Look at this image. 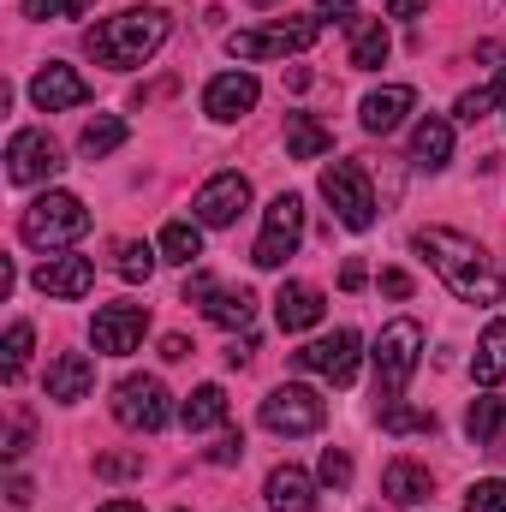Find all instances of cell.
I'll return each instance as SVG.
<instances>
[{"instance_id":"obj_12","label":"cell","mask_w":506,"mask_h":512,"mask_svg":"<svg viewBox=\"0 0 506 512\" xmlns=\"http://www.w3.org/2000/svg\"><path fill=\"white\" fill-rule=\"evenodd\" d=\"M143 334H149V310H143V304H102L96 322H90V340H96L102 358H126V352H137Z\"/></svg>"},{"instance_id":"obj_36","label":"cell","mask_w":506,"mask_h":512,"mask_svg":"<svg viewBox=\"0 0 506 512\" xmlns=\"http://www.w3.org/2000/svg\"><path fill=\"white\" fill-rule=\"evenodd\" d=\"M96 0H24V18H84Z\"/></svg>"},{"instance_id":"obj_19","label":"cell","mask_w":506,"mask_h":512,"mask_svg":"<svg viewBox=\"0 0 506 512\" xmlns=\"http://www.w3.org/2000/svg\"><path fill=\"white\" fill-rule=\"evenodd\" d=\"M453 161V120H441V114H423L417 131H411V167H423V173H441Z\"/></svg>"},{"instance_id":"obj_22","label":"cell","mask_w":506,"mask_h":512,"mask_svg":"<svg viewBox=\"0 0 506 512\" xmlns=\"http://www.w3.org/2000/svg\"><path fill=\"white\" fill-rule=\"evenodd\" d=\"M429 489H435V477H429L423 465H411V459H393L387 477H381V495H387L393 507H417V501H429Z\"/></svg>"},{"instance_id":"obj_46","label":"cell","mask_w":506,"mask_h":512,"mask_svg":"<svg viewBox=\"0 0 506 512\" xmlns=\"http://www.w3.org/2000/svg\"><path fill=\"white\" fill-rule=\"evenodd\" d=\"M364 280H370V274H364V262H346V268H340V286H346V292H358Z\"/></svg>"},{"instance_id":"obj_2","label":"cell","mask_w":506,"mask_h":512,"mask_svg":"<svg viewBox=\"0 0 506 512\" xmlns=\"http://www.w3.org/2000/svg\"><path fill=\"white\" fill-rule=\"evenodd\" d=\"M161 42H167V12H161V6H126L120 18H102V24L84 36L90 60H96V66H120V72L143 66Z\"/></svg>"},{"instance_id":"obj_25","label":"cell","mask_w":506,"mask_h":512,"mask_svg":"<svg viewBox=\"0 0 506 512\" xmlns=\"http://www.w3.org/2000/svg\"><path fill=\"white\" fill-rule=\"evenodd\" d=\"M477 387H501L506 382V316H495L477 340V364H471Z\"/></svg>"},{"instance_id":"obj_32","label":"cell","mask_w":506,"mask_h":512,"mask_svg":"<svg viewBox=\"0 0 506 512\" xmlns=\"http://www.w3.org/2000/svg\"><path fill=\"white\" fill-rule=\"evenodd\" d=\"M381 429L387 435H435V411H411V405H381Z\"/></svg>"},{"instance_id":"obj_37","label":"cell","mask_w":506,"mask_h":512,"mask_svg":"<svg viewBox=\"0 0 506 512\" xmlns=\"http://www.w3.org/2000/svg\"><path fill=\"white\" fill-rule=\"evenodd\" d=\"M316 477H322L328 489H352V459H346L340 447H328V453H322V465H316Z\"/></svg>"},{"instance_id":"obj_45","label":"cell","mask_w":506,"mask_h":512,"mask_svg":"<svg viewBox=\"0 0 506 512\" xmlns=\"http://www.w3.org/2000/svg\"><path fill=\"white\" fill-rule=\"evenodd\" d=\"M251 352H256V340L245 334V340H233V352H227V364H233V370H245V364H251Z\"/></svg>"},{"instance_id":"obj_28","label":"cell","mask_w":506,"mask_h":512,"mask_svg":"<svg viewBox=\"0 0 506 512\" xmlns=\"http://www.w3.org/2000/svg\"><path fill=\"white\" fill-rule=\"evenodd\" d=\"M155 251H161V262H179V268H191V262L203 256V227H197V221H167Z\"/></svg>"},{"instance_id":"obj_3","label":"cell","mask_w":506,"mask_h":512,"mask_svg":"<svg viewBox=\"0 0 506 512\" xmlns=\"http://www.w3.org/2000/svg\"><path fill=\"white\" fill-rule=\"evenodd\" d=\"M18 233H24V245H36V251H66V245H78V239L90 233V209H84V197H72V191H42V197L24 209Z\"/></svg>"},{"instance_id":"obj_7","label":"cell","mask_w":506,"mask_h":512,"mask_svg":"<svg viewBox=\"0 0 506 512\" xmlns=\"http://www.w3.org/2000/svg\"><path fill=\"white\" fill-rule=\"evenodd\" d=\"M322 417H328V399L304 382H280L262 399V429H274V435H310V429H322Z\"/></svg>"},{"instance_id":"obj_31","label":"cell","mask_w":506,"mask_h":512,"mask_svg":"<svg viewBox=\"0 0 506 512\" xmlns=\"http://www.w3.org/2000/svg\"><path fill=\"white\" fill-rule=\"evenodd\" d=\"M495 102H506V66H501V78L495 84H477V90H465L459 102H453V120H465V126H477Z\"/></svg>"},{"instance_id":"obj_34","label":"cell","mask_w":506,"mask_h":512,"mask_svg":"<svg viewBox=\"0 0 506 512\" xmlns=\"http://www.w3.org/2000/svg\"><path fill=\"white\" fill-rule=\"evenodd\" d=\"M30 340H36L30 322H12V328H6V382L24 376V364H30Z\"/></svg>"},{"instance_id":"obj_1","label":"cell","mask_w":506,"mask_h":512,"mask_svg":"<svg viewBox=\"0 0 506 512\" xmlns=\"http://www.w3.org/2000/svg\"><path fill=\"white\" fill-rule=\"evenodd\" d=\"M411 251L423 256L447 286H453V298H459V304H501V298H506V274L495 268V256L483 251L471 233L423 227V233L411 239Z\"/></svg>"},{"instance_id":"obj_30","label":"cell","mask_w":506,"mask_h":512,"mask_svg":"<svg viewBox=\"0 0 506 512\" xmlns=\"http://www.w3.org/2000/svg\"><path fill=\"white\" fill-rule=\"evenodd\" d=\"M126 143V120L120 114H96L90 126H84V137H78V149L90 155V161H102V155H114Z\"/></svg>"},{"instance_id":"obj_16","label":"cell","mask_w":506,"mask_h":512,"mask_svg":"<svg viewBox=\"0 0 506 512\" xmlns=\"http://www.w3.org/2000/svg\"><path fill=\"white\" fill-rule=\"evenodd\" d=\"M96 286V262L90 256H48L36 268V292L42 298H84Z\"/></svg>"},{"instance_id":"obj_11","label":"cell","mask_w":506,"mask_h":512,"mask_svg":"<svg viewBox=\"0 0 506 512\" xmlns=\"http://www.w3.org/2000/svg\"><path fill=\"white\" fill-rule=\"evenodd\" d=\"M60 167L66 161H60V143L48 131H12V143H6V179L12 185H42Z\"/></svg>"},{"instance_id":"obj_39","label":"cell","mask_w":506,"mask_h":512,"mask_svg":"<svg viewBox=\"0 0 506 512\" xmlns=\"http://www.w3.org/2000/svg\"><path fill=\"white\" fill-rule=\"evenodd\" d=\"M239 459H245V435H239V429H227V435L209 447V465H239Z\"/></svg>"},{"instance_id":"obj_21","label":"cell","mask_w":506,"mask_h":512,"mask_svg":"<svg viewBox=\"0 0 506 512\" xmlns=\"http://www.w3.org/2000/svg\"><path fill=\"white\" fill-rule=\"evenodd\" d=\"M262 501H268V512H310L316 489H310V477L298 465H274L268 483H262Z\"/></svg>"},{"instance_id":"obj_33","label":"cell","mask_w":506,"mask_h":512,"mask_svg":"<svg viewBox=\"0 0 506 512\" xmlns=\"http://www.w3.org/2000/svg\"><path fill=\"white\" fill-rule=\"evenodd\" d=\"M114 274L131 280V286H137V280H149V274H155V251H149V245H137V239H120V245H114Z\"/></svg>"},{"instance_id":"obj_38","label":"cell","mask_w":506,"mask_h":512,"mask_svg":"<svg viewBox=\"0 0 506 512\" xmlns=\"http://www.w3.org/2000/svg\"><path fill=\"white\" fill-rule=\"evenodd\" d=\"M143 459L137 453H96V477H137Z\"/></svg>"},{"instance_id":"obj_14","label":"cell","mask_w":506,"mask_h":512,"mask_svg":"<svg viewBox=\"0 0 506 512\" xmlns=\"http://www.w3.org/2000/svg\"><path fill=\"white\" fill-rule=\"evenodd\" d=\"M256 96H262V84H256L251 72H221V78H209V90H203V114L221 120V126H233V120H245L256 108Z\"/></svg>"},{"instance_id":"obj_43","label":"cell","mask_w":506,"mask_h":512,"mask_svg":"<svg viewBox=\"0 0 506 512\" xmlns=\"http://www.w3.org/2000/svg\"><path fill=\"white\" fill-rule=\"evenodd\" d=\"M429 0H387V18H423Z\"/></svg>"},{"instance_id":"obj_29","label":"cell","mask_w":506,"mask_h":512,"mask_svg":"<svg viewBox=\"0 0 506 512\" xmlns=\"http://www.w3.org/2000/svg\"><path fill=\"white\" fill-rule=\"evenodd\" d=\"M203 316H209L215 328H251V316H256V298L245 292V286H239V292H227V286H221V292H215V298L203 304Z\"/></svg>"},{"instance_id":"obj_48","label":"cell","mask_w":506,"mask_h":512,"mask_svg":"<svg viewBox=\"0 0 506 512\" xmlns=\"http://www.w3.org/2000/svg\"><path fill=\"white\" fill-rule=\"evenodd\" d=\"M96 512H143V501H108V507H96Z\"/></svg>"},{"instance_id":"obj_10","label":"cell","mask_w":506,"mask_h":512,"mask_svg":"<svg viewBox=\"0 0 506 512\" xmlns=\"http://www.w3.org/2000/svg\"><path fill=\"white\" fill-rule=\"evenodd\" d=\"M298 358V370H310V376H322V382L346 387L358 382V358H364V340L352 334V328H334V334H322V340H310L304 352H292Z\"/></svg>"},{"instance_id":"obj_44","label":"cell","mask_w":506,"mask_h":512,"mask_svg":"<svg viewBox=\"0 0 506 512\" xmlns=\"http://www.w3.org/2000/svg\"><path fill=\"white\" fill-rule=\"evenodd\" d=\"M6 495H12V507H30V501H36V489H30V477H12V483H6Z\"/></svg>"},{"instance_id":"obj_20","label":"cell","mask_w":506,"mask_h":512,"mask_svg":"<svg viewBox=\"0 0 506 512\" xmlns=\"http://www.w3.org/2000/svg\"><path fill=\"white\" fill-rule=\"evenodd\" d=\"M90 387H96V364H90L84 352H60V358L48 364V399L78 405V399H90Z\"/></svg>"},{"instance_id":"obj_5","label":"cell","mask_w":506,"mask_h":512,"mask_svg":"<svg viewBox=\"0 0 506 512\" xmlns=\"http://www.w3.org/2000/svg\"><path fill=\"white\" fill-rule=\"evenodd\" d=\"M322 197L334 203V221L340 227H352V233H370L376 227V191H370V173L358 161L322 167Z\"/></svg>"},{"instance_id":"obj_41","label":"cell","mask_w":506,"mask_h":512,"mask_svg":"<svg viewBox=\"0 0 506 512\" xmlns=\"http://www.w3.org/2000/svg\"><path fill=\"white\" fill-rule=\"evenodd\" d=\"M215 292H221V286H215L209 274H191V280H185V304H209Z\"/></svg>"},{"instance_id":"obj_47","label":"cell","mask_w":506,"mask_h":512,"mask_svg":"<svg viewBox=\"0 0 506 512\" xmlns=\"http://www.w3.org/2000/svg\"><path fill=\"white\" fill-rule=\"evenodd\" d=\"M316 12H328V18H346V24L358 18V12H352V0H316Z\"/></svg>"},{"instance_id":"obj_15","label":"cell","mask_w":506,"mask_h":512,"mask_svg":"<svg viewBox=\"0 0 506 512\" xmlns=\"http://www.w3.org/2000/svg\"><path fill=\"white\" fill-rule=\"evenodd\" d=\"M30 102H36L42 114H60V108H84V102H90V84H84L72 66L48 60V66L30 78Z\"/></svg>"},{"instance_id":"obj_18","label":"cell","mask_w":506,"mask_h":512,"mask_svg":"<svg viewBox=\"0 0 506 512\" xmlns=\"http://www.w3.org/2000/svg\"><path fill=\"white\" fill-rule=\"evenodd\" d=\"M411 108H417V90H411V84H381V90H370V96H364L358 120H364V131L387 137L393 126H405V114H411Z\"/></svg>"},{"instance_id":"obj_13","label":"cell","mask_w":506,"mask_h":512,"mask_svg":"<svg viewBox=\"0 0 506 512\" xmlns=\"http://www.w3.org/2000/svg\"><path fill=\"white\" fill-rule=\"evenodd\" d=\"M245 203H251V179H245V173H215V179L197 191L191 215H197V227H233V221L245 215Z\"/></svg>"},{"instance_id":"obj_9","label":"cell","mask_w":506,"mask_h":512,"mask_svg":"<svg viewBox=\"0 0 506 512\" xmlns=\"http://www.w3.org/2000/svg\"><path fill=\"white\" fill-rule=\"evenodd\" d=\"M114 417H120L126 429L155 435V429L173 423V393L155 382V376H126V382L114 387Z\"/></svg>"},{"instance_id":"obj_49","label":"cell","mask_w":506,"mask_h":512,"mask_svg":"<svg viewBox=\"0 0 506 512\" xmlns=\"http://www.w3.org/2000/svg\"><path fill=\"white\" fill-rule=\"evenodd\" d=\"M251 6H280V0H251Z\"/></svg>"},{"instance_id":"obj_42","label":"cell","mask_w":506,"mask_h":512,"mask_svg":"<svg viewBox=\"0 0 506 512\" xmlns=\"http://www.w3.org/2000/svg\"><path fill=\"white\" fill-rule=\"evenodd\" d=\"M161 358H167V364H185V358H191V340H185V334H167V340H161Z\"/></svg>"},{"instance_id":"obj_35","label":"cell","mask_w":506,"mask_h":512,"mask_svg":"<svg viewBox=\"0 0 506 512\" xmlns=\"http://www.w3.org/2000/svg\"><path fill=\"white\" fill-rule=\"evenodd\" d=\"M465 512H506V477H483L465 489Z\"/></svg>"},{"instance_id":"obj_6","label":"cell","mask_w":506,"mask_h":512,"mask_svg":"<svg viewBox=\"0 0 506 512\" xmlns=\"http://www.w3.org/2000/svg\"><path fill=\"white\" fill-rule=\"evenodd\" d=\"M322 36V18H280V24H262V30H233L227 36V54L233 60H280V54H298Z\"/></svg>"},{"instance_id":"obj_8","label":"cell","mask_w":506,"mask_h":512,"mask_svg":"<svg viewBox=\"0 0 506 512\" xmlns=\"http://www.w3.org/2000/svg\"><path fill=\"white\" fill-rule=\"evenodd\" d=\"M298 245H304V197H274L268 203V215H262V239H256L251 262L256 268H280L286 256H298Z\"/></svg>"},{"instance_id":"obj_4","label":"cell","mask_w":506,"mask_h":512,"mask_svg":"<svg viewBox=\"0 0 506 512\" xmlns=\"http://www.w3.org/2000/svg\"><path fill=\"white\" fill-rule=\"evenodd\" d=\"M376 399L381 405H393L399 393H405V382L417 376V358H423V328L411 322V316H399V322H387L376 334Z\"/></svg>"},{"instance_id":"obj_26","label":"cell","mask_w":506,"mask_h":512,"mask_svg":"<svg viewBox=\"0 0 506 512\" xmlns=\"http://www.w3.org/2000/svg\"><path fill=\"white\" fill-rule=\"evenodd\" d=\"M465 435H471V447H495L506 435V399L501 393H483V399H471V411H465Z\"/></svg>"},{"instance_id":"obj_27","label":"cell","mask_w":506,"mask_h":512,"mask_svg":"<svg viewBox=\"0 0 506 512\" xmlns=\"http://www.w3.org/2000/svg\"><path fill=\"white\" fill-rule=\"evenodd\" d=\"M179 423H185L191 435H197V429H221V423H227V393L215 382H203L185 405H179Z\"/></svg>"},{"instance_id":"obj_40","label":"cell","mask_w":506,"mask_h":512,"mask_svg":"<svg viewBox=\"0 0 506 512\" xmlns=\"http://www.w3.org/2000/svg\"><path fill=\"white\" fill-rule=\"evenodd\" d=\"M381 292L387 298H411V274L405 268H381Z\"/></svg>"},{"instance_id":"obj_23","label":"cell","mask_w":506,"mask_h":512,"mask_svg":"<svg viewBox=\"0 0 506 512\" xmlns=\"http://www.w3.org/2000/svg\"><path fill=\"white\" fill-rule=\"evenodd\" d=\"M387 54H393L387 24L358 12V18H352V66H358V72H376V66H387Z\"/></svg>"},{"instance_id":"obj_17","label":"cell","mask_w":506,"mask_h":512,"mask_svg":"<svg viewBox=\"0 0 506 512\" xmlns=\"http://www.w3.org/2000/svg\"><path fill=\"white\" fill-rule=\"evenodd\" d=\"M322 310H328V298H322V286H310V280H286V286L274 292V322H280L286 334L316 328V322H322Z\"/></svg>"},{"instance_id":"obj_24","label":"cell","mask_w":506,"mask_h":512,"mask_svg":"<svg viewBox=\"0 0 506 512\" xmlns=\"http://www.w3.org/2000/svg\"><path fill=\"white\" fill-rule=\"evenodd\" d=\"M328 149H334V131L322 126V120L286 114V155H292V161H322Z\"/></svg>"}]
</instances>
